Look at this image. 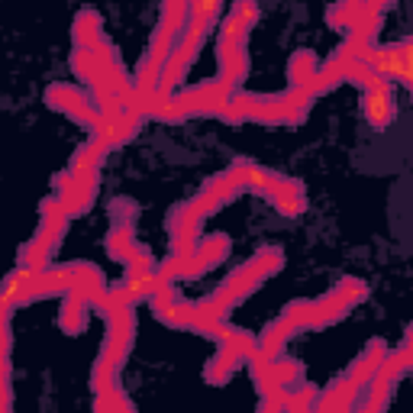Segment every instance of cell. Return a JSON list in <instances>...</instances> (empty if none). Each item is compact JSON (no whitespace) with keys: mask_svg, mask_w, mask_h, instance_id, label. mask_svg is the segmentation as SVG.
Wrapping results in <instances>:
<instances>
[{"mask_svg":"<svg viewBox=\"0 0 413 413\" xmlns=\"http://www.w3.org/2000/svg\"><path fill=\"white\" fill-rule=\"evenodd\" d=\"M368 116H371V123H387L391 120V107H387V91H378V94H371V100H368Z\"/></svg>","mask_w":413,"mask_h":413,"instance_id":"obj_1","label":"cell"}]
</instances>
